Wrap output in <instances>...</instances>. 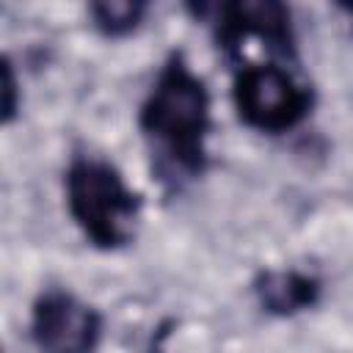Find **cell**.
<instances>
[{
	"instance_id": "9c48e42d",
	"label": "cell",
	"mask_w": 353,
	"mask_h": 353,
	"mask_svg": "<svg viewBox=\"0 0 353 353\" xmlns=\"http://www.w3.org/2000/svg\"><path fill=\"white\" fill-rule=\"evenodd\" d=\"M339 8H342V11H347V14H350V17H353V6H350V3H342V6H339Z\"/></svg>"
},
{
	"instance_id": "3957f363",
	"label": "cell",
	"mask_w": 353,
	"mask_h": 353,
	"mask_svg": "<svg viewBox=\"0 0 353 353\" xmlns=\"http://www.w3.org/2000/svg\"><path fill=\"white\" fill-rule=\"evenodd\" d=\"M232 102L245 127L279 135L312 113L314 91L279 63H245L234 74Z\"/></svg>"
},
{
	"instance_id": "52a82bcc",
	"label": "cell",
	"mask_w": 353,
	"mask_h": 353,
	"mask_svg": "<svg viewBox=\"0 0 353 353\" xmlns=\"http://www.w3.org/2000/svg\"><path fill=\"white\" fill-rule=\"evenodd\" d=\"M146 14V3L141 0H102L88 6L91 25L108 36V39H121L132 33Z\"/></svg>"
},
{
	"instance_id": "277c9868",
	"label": "cell",
	"mask_w": 353,
	"mask_h": 353,
	"mask_svg": "<svg viewBox=\"0 0 353 353\" xmlns=\"http://www.w3.org/2000/svg\"><path fill=\"white\" fill-rule=\"evenodd\" d=\"M105 320L69 290H44L30 309V339L41 353H97Z\"/></svg>"
},
{
	"instance_id": "5b68a950",
	"label": "cell",
	"mask_w": 353,
	"mask_h": 353,
	"mask_svg": "<svg viewBox=\"0 0 353 353\" xmlns=\"http://www.w3.org/2000/svg\"><path fill=\"white\" fill-rule=\"evenodd\" d=\"M212 17V33L221 50L237 52L240 41L245 36H256L268 44V50L295 58V33L290 8L279 0H234L223 6L210 8Z\"/></svg>"
},
{
	"instance_id": "6da1fadb",
	"label": "cell",
	"mask_w": 353,
	"mask_h": 353,
	"mask_svg": "<svg viewBox=\"0 0 353 353\" xmlns=\"http://www.w3.org/2000/svg\"><path fill=\"white\" fill-rule=\"evenodd\" d=\"M138 127L179 174L201 176L207 171L212 97L179 50H174L157 72L138 110Z\"/></svg>"
},
{
	"instance_id": "8992f818",
	"label": "cell",
	"mask_w": 353,
	"mask_h": 353,
	"mask_svg": "<svg viewBox=\"0 0 353 353\" xmlns=\"http://www.w3.org/2000/svg\"><path fill=\"white\" fill-rule=\"evenodd\" d=\"M251 290L268 314L292 317L320 301L323 281L301 270H259Z\"/></svg>"
},
{
	"instance_id": "ba28073f",
	"label": "cell",
	"mask_w": 353,
	"mask_h": 353,
	"mask_svg": "<svg viewBox=\"0 0 353 353\" xmlns=\"http://www.w3.org/2000/svg\"><path fill=\"white\" fill-rule=\"evenodd\" d=\"M17 77H14V63L11 58H3V121L11 124L14 116H17V108H19V99H17Z\"/></svg>"
},
{
	"instance_id": "7a4b0ae2",
	"label": "cell",
	"mask_w": 353,
	"mask_h": 353,
	"mask_svg": "<svg viewBox=\"0 0 353 353\" xmlns=\"http://www.w3.org/2000/svg\"><path fill=\"white\" fill-rule=\"evenodd\" d=\"M66 210L83 237L99 251L132 243L143 196L127 185L121 171L99 157H74L63 174Z\"/></svg>"
}]
</instances>
